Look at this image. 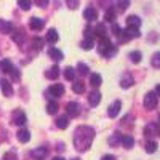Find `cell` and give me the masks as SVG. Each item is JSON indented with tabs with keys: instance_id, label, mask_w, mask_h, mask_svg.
<instances>
[{
	"instance_id": "1",
	"label": "cell",
	"mask_w": 160,
	"mask_h": 160,
	"mask_svg": "<svg viewBox=\"0 0 160 160\" xmlns=\"http://www.w3.org/2000/svg\"><path fill=\"white\" fill-rule=\"evenodd\" d=\"M95 139V130L91 127H87V125H82L78 127L74 133V146L78 152H85L90 149V146Z\"/></svg>"
},
{
	"instance_id": "2",
	"label": "cell",
	"mask_w": 160,
	"mask_h": 160,
	"mask_svg": "<svg viewBox=\"0 0 160 160\" xmlns=\"http://www.w3.org/2000/svg\"><path fill=\"white\" fill-rule=\"evenodd\" d=\"M98 51H99V55H102L106 58H111V56H114L115 53H117V48L112 45V42H111L108 37H104V38H99Z\"/></svg>"
},
{
	"instance_id": "3",
	"label": "cell",
	"mask_w": 160,
	"mask_h": 160,
	"mask_svg": "<svg viewBox=\"0 0 160 160\" xmlns=\"http://www.w3.org/2000/svg\"><path fill=\"white\" fill-rule=\"evenodd\" d=\"M157 102H158V98L154 91H149L148 95L144 96V108L148 109V111H152L157 108Z\"/></svg>"
},
{
	"instance_id": "4",
	"label": "cell",
	"mask_w": 160,
	"mask_h": 160,
	"mask_svg": "<svg viewBox=\"0 0 160 160\" xmlns=\"http://www.w3.org/2000/svg\"><path fill=\"white\" fill-rule=\"evenodd\" d=\"M66 114H68V117H78V114H80V106H78V102L71 101V102L66 104Z\"/></svg>"
},
{
	"instance_id": "5",
	"label": "cell",
	"mask_w": 160,
	"mask_h": 160,
	"mask_svg": "<svg viewBox=\"0 0 160 160\" xmlns=\"http://www.w3.org/2000/svg\"><path fill=\"white\" fill-rule=\"evenodd\" d=\"M47 93H48L50 96H53V98H59V96L64 95V85H61V83H53V85L48 88Z\"/></svg>"
},
{
	"instance_id": "6",
	"label": "cell",
	"mask_w": 160,
	"mask_h": 160,
	"mask_svg": "<svg viewBox=\"0 0 160 160\" xmlns=\"http://www.w3.org/2000/svg\"><path fill=\"white\" fill-rule=\"evenodd\" d=\"M11 123L13 125H24L26 123V114L21 109H16L11 115Z\"/></svg>"
},
{
	"instance_id": "7",
	"label": "cell",
	"mask_w": 160,
	"mask_h": 160,
	"mask_svg": "<svg viewBox=\"0 0 160 160\" xmlns=\"http://www.w3.org/2000/svg\"><path fill=\"white\" fill-rule=\"evenodd\" d=\"M120 109H122V102H120V101L117 99V101H114V102L109 106V109H108V115L114 118V117H117V115H118Z\"/></svg>"
},
{
	"instance_id": "8",
	"label": "cell",
	"mask_w": 160,
	"mask_h": 160,
	"mask_svg": "<svg viewBox=\"0 0 160 160\" xmlns=\"http://www.w3.org/2000/svg\"><path fill=\"white\" fill-rule=\"evenodd\" d=\"M83 18L87 21H96L98 19V11L93 8V7H88L85 11H83Z\"/></svg>"
},
{
	"instance_id": "9",
	"label": "cell",
	"mask_w": 160,
	"mask_h": 160,
	"mask_svg": "<svg viewBox=\"0 0 160 160\" xmlns=\"http://www.w3.org/2000/svg\"><path fill=\"white\" fill-rule=\"evenodd\" d=\"M99 101H101V93L99 91H91L88 95V102H90V106H93V108H96V106L99 104Z\"/></svg>"
},
{
	"instance_id": "10",
	"label": "cell",
	"mask_w": 160,
	"mask_h": 160,
	"mask_svg": "<svg viewBox=\"0 0 160 160\" xmlns=\"http://www.w3.org/2000/svg\"><path fill=\"white\" fill-rule=\"evenodd\" d=\"M29 26H31V29L34 31H40V29H43V26H45V21L43 19H40V18H31L29 21Z\"/></svg>"
},
{
	"instance_id": "11",
	"label": "cell",
	"mask_w": 160,
	"mask_h": 160,
	"mask_svg": "<svg viewBox=\"0 0 160 160\" xmlns=\"http://www.w3.org/2000/svg\"><path fill=\"white\" fill-rule=\"evenodd\" d=\"M133 83H135V78H133L130 74H123L122 78H120V87L122 88H130Z\"/></svg>"
},
{
	"instance_id": "12",
	"label": "cell",
	"mask_w": 160,
	"mask_h": 160,
	"mask_svg": "<svg viewBox=\"0 0 160 160\" xmlns=\"http://www.w3.org/2000/svg\"><path fill=\"white\" fill-rule=\"evenodd\" d=\"M16 138H18L19 142H28V141L31 139V133H29V130L21 128V130L16 133Z\"/></svg>"
},
{
	"instance_id": "13",
	"label": "cell",
	"mask_w": 160,
	"mask_h": 160,
	"mask_svg": "<svg viewBox=\"0 0 160 160\" xmlns=\"http://www.w3.org/2000/svg\"><path fill=\"white\" fill-rule=\"evenodd\" d=\"M0 87H2L3 95H5L7 98H10V96L13 95V87H11V83L8 82V80H0Z\"/></svg>"
},
{
	"instance_id": "14",
	"label": "cell",
	"mask_w": 160,
	"mask_h": 160,
	"mask_svg": "<svg viewBox=\"0 0 160 160\" xmlns=\"http://www.w3.org/2000/svg\"><path fill=\"white\" fill-rule=\"evenodd\" d=\"M13 32V24L10 21L0 19V34H10Z\"/></svg>"
},
{
	"instance_id": "15",
	"label": "cell",
	"mask_w": 160,
	"mask_h": 160,
	"mask_svg": "<svg viewBox=\"0 0 160 160\" xmlns=\"http://www.w3.org/2000/svg\"><path fill=\"white\" fill-rule=\"evenodd\" d=\"M58 75H59V68H58V66H53V68H50V69L45 72V77L50 78V80L58 78Z\"/></svg>"
},
{
	"instance_id": "16",
	"label": "cell",
	"mask_w": 160,
	"mask_h": 160,
	"mask_svg": "<svg viewBox=\"0 0 160 160\" xmlns=\"http://www.w3.org/2000/svg\"><path fill=\"white\" fill-rule=\"evenodd\" d=\"M48 56L53 58L55 61H61V59L64 58V56H62V51H59L58 48H53V47L48 50Z\"/></svg>"
},
{
	"instance_id": "17",
	"label": "cell",
	"mask_w": 160,
	"mask_h": 160,
	"mask_svg": "<svg viewBox=\"0 0 160 160\" xmlns=\"http://www.w3.org/2000/svg\"><path fill=\"white\" fill-rule=\"evenodd\" d=\"M127 24H128V28H136V29H139V26H141V19L138 18V16H128L127 18Z\"/></svg>"
},
{
	"instance_id": "18",
	"label": "cell",
	"mask_w": 160,
	"mask_h": 160,
	"mask_svg": "<svg viewBox=\"0 0 160 160\" xmlns=\"http://www.w3.org/2000/svg\"><path fill=\"white\" fill-rule=\"evenodd\" d=\"M56 127L61 128V130L68 128V127H69V117H68V115H61V117H58V120H56Z\"/></svg>"
},
{
	"instance_id": "19",
	"label": "cell",
	"mask_w": 160,
	"mask_h": 160,
	"mask_svg": "<svg viewBox=\"0 0 160 160\" xmlns=\"http://www.w3.org/2000/svg\"><path fill=\"white\" fill-rule=\"evenodd\" d=\"M120 142L123 144V148L131 149V148H133V144H135V139H133V136H130V135H123L122 139H120Z\"/></svg>"
},
{
	"instance_id": "20",
	"label": "cell",
	"mask_w": 160,
	"mask_h": 160,
	"mask_svg": "<svg viewBox=\"0 0 160 160\" xmlns=\"http://www.w3.org/2000/svg\"><path fill=\"white\" fill-rule=\"evenodd\" d=\"M93 31H95V37L98 35L99 38H104V37H106V32H108V31H106V26H104V22H99V24H98V26H96V28L93 29Z\"/></svg>"
},
{
	"instance_id": "21",
	"label": "cell",
	"mask_w": 160,
	"mask_h": 160,
	"mask_svg": "<svg viewBox=\"0 0 160 160\" xmlns=\"http://www.w3.org/2000/svg\"><path fill=\"white\" fill-rule=\"evenodd\" d=\"M47 42H50V43H56L58 42V38H59V35H58V32L55 31V29H50L48 32H47Z\"/></svg>"
},
{
	"instance_id": "22",
	"label": "cell",
	"mask_w": 160,
	"mask_h": 160,
	"mask_svg": "<svg viewBox=\"0 0 160 160\" xmlns=\"http://www.w3.org/2000/svg\"><path fill=\"white\" fill-rule=\"evenodd\" d=\"M11 69H13V64H11V61L10 59H2L0 61V71L2 72H11Z\"/></svg>"
},
{
	"instance_id": "23",
	"label": "cell",
	"mask_w": 160,
	"mask_h": 160,
	"mask_svg": "<svg viewBox=\"0 0 160 160\" xmlns=\"http://www.w3.org/2000/svg\"><path fill=\"white\" fill-rule=\"evenodd\" d=\"M155 133H157V125H155V123H149L148 127H146V128H144V135H146V136H148V138H151V136H154V135H155Z\"/></svg>"
},
{
	"instance_id": "24",
	"label": "cell",
	"mask_w": 160,
	"mask_h": 160,
	"mask_svg": "<svg viewBox=\"0 0 160 160\" xmlns=\"http://www.w3.org/2000/svg\"><path fill=\"white\" fill-rule=\"evenodd\" d=\"M13 42L15 43H18V45H22L24 43V32L22 31H16L15 34H13Z\"/></svg>"
},
{
	"instance_id": "25",
	"label": "cell",
	"mask_w": 160,
	"mask_h": 160,
	"mask_svg": "<svg viewBox=\"0 0 160 160\" xmlns=\"http://www.w3.org/2000/svg\"><path fill=\"white\" fill-rule=\"evenodd\" d=\"M90 83H91L93 87H99V85L102 83L101 75H99V74H91V75H90Z\"/></svg>"
},
{
	"instance_id": "26",
	"label": "cell",
	"mask_w": 160,
	"mask_h": 160,
	"mask_svg": "<svg viewBox=\"0 0 160 160\" xmlns=\"http://www.w3.org/2000/svg\"><path fill=\"white\" fill-rule=\"evenodd\" d=\"M58 109H59V106H58V102L56 101H50L48 104H47V112L48 114H56L58 112Z\"/></svg>"
},
{
	"instance_id": "27",
	"label": "cell",
	"mask_w": 160,
	"mask_h": 160,
	"mask_svg": "<svg viewBox=\"0 0 160 160\" xmlns=\"http://www.w3.org/2000/svg\"><path fill=\"white\" fill-rule=\"evenodd\" d=\"M64 77H66V80H72L75 78V71H74V68H71V66H68V68L64 69Z\"/></svg>"
},
{
	"instance_id": "28",
	"label": "cell",
	"mask_w": 160,
	"mask_h": 160,
	"mask_svg": "<svg viewBox=\"0 0 160 160\" xmlns=\"http://www.w3.org/2000/svg\"><path fill=\"white\" fill-rule=\"evenodd\" d=\"M157 148H158V144L155 141H148L146 142V152L148 154H154L157 151Z\"/></svg>"
},
{
	"instance_id": "29",
	"label": "cell",
	"mask_w": 160,
	"mask_h": 160,
	"mask_svg": "<svg viewBox=\"0 0 160 160\" xmlns=\"http://www.w3.org/2000/svg\"><path fill=\"white\" fill-rule=\"evenodd\" d=\"M128 58L133 61V62H135V64H138L139 61H141V58H142V55H141V53L139 51H131L130 53V55H128Z\"/></svg>"
},
{
	"instance_id": "30",
	"label": "cell",
	"mask_w": 160,
	"mask_h": 160,
	"mask_svg": "<svg viewBox=\"0 0 160 160\" xmlns=\"http://www.w3.org/2000/svg\"><path fill=\"white\" fill-rule=\"evenodd\" d=\"M72 90H74V93H77V95L83 93V91H85V85H83V82H75V83L72 85Z\"/></svg>"
},
{
	"instance_id": "31",
	"label": "cell",
	"mask_w": 160,
	"mask_h": 160,
	"mask_svg": "<svg viewBox=\"0 0 160 160\" xmlns=\"http://www.w3.org/2000/svg\"><path fill=\"white\" fill-rule=\"evenodd\" d=\"M104 19L108 21V22H114V19H115V11H114V8H109L108 11H106Z\"/></svg>"
},
{
	"instance_id": "32",
	"label": "cell",
	"mask_w": 160,
	"mask_h": 160,
	"mask_svg": "<svg viewBox=\"0 0 160 160\" xmlns=\"http://www.w3.org/2000/svg\"><path fill=\"white\" fill-rule=\"evenodd\" d=\"M77 71H78V74H80V75H87L90 69H88V66H87V64L78 62V64H77Z\"/></svg>"
},
{
	"instance_id": "33",
	"label": "cell",
	"mask_w": 160,
	"mask_h": 160,
	"mask_svg": "<svg viewBox=\"0 0 160 160\" xmlns=\"http://www.w3.org/2000/svg\"><path fill=\"white\" fill-rule=\"evenodd\" d=\"M151 62H152V66H154V68H157V69H160V51H157V53H154V56H152V59H151Z\"/></svg>"
},
{
	"instance_id": "34",
	"label": "cell",
	"mask_w": 160,
	"mask_h": 160,
	"mask_svg": "<svg viewBox=\"0 0 160 160\" xmlns=\"http://www.w3.org/2000/svg\"><path fill=\"white\" fill-rule=\"evenodd\" d=\"M80 47H82L83 50H91L93 47H95V43H93V40H82V42H80Z\"/></svg>"
},
{
	"instance_id": "35",
	"label": "cell",
	"mask_w": 160,
	"mask_h": 160,
	"mask_svg": "<svg viewBox=\"0 0 160 160\" xmlns=\"http://www.w3.org/2000/svg\"><path fill=\"white\" fill-rule=\"evenodd\" d=\"M32 43H34V48H35V50H42V47H43V40H42V38H38V37H35V38L32 40Z\"/></svg>"
},
{
	"instance_id": "36",
	"label": "cell",
	"mask_w": 160,
	"mask_h": 160,
	"mask_svg": "<svg viewBox=\"0 0 160 160\" xmlns=\"http://www.w3.org/2000/svg\"><path fill=\"white\" fill-rule=\"evenodd\" d=\"M85 38L87 40H93V38H95V31H93L91 28H85Z\"/></svg>"
},
{
	"instance_id": "37",
	"label": "cell",
	"mask_w": 160,
	"mask_h": 160,
	"mask_svg": "<svg viewBox=\"0 0 160 160\" xmlns=\"http://www.w3.org/2000/svg\"><path fill=\"white\" fill-rule=\"evenodd\" d=\"M45 154H47V149H45V148H38V149L34 151V155H35V157H40V158H42ZM40 158H38V160H40Z\"/></svg>"
},
{
	"instance_id": "38",
	"label": "cell",
	"mask_w": 160,
	"mask_h": 160,
	"mask_svg": "<svg viewBox=\"0 0 160 160\" xmlns=\"http://www.w3.org/2000/svg\"><path fill=\"white\" fill-rule=\"evenodd\" d=\"M18 5L21 7V10H29L31 8V2H29V0H28V2H26V0H19Z\"/></svg>"
},
{
	"instance_id": "39",
	"label": "cell",
	"mask_w": 160,
	"mask_h": 160,
	"mask_svg": "<svg viewBox=\"0 0 160 160\" xmlns=\"http://www.w3.org/2000/svg\"><path fill=\"white\" fill-rule=\"evenodd\" d=\"M112 34H114L115 37H118L120 34H122V29H120L118 24H112Z\"/></svg>"
},
{
	"instance_id": "40",
	"label": "cell",
	"mask_w": 160,
	"mask_h": 160,
	"mask_svg": "<svg viewBox=\"0 0 160 160\" xmlns=\"http://www.w3.org/2000/svg\"><path fill=\"white\" fill-rule=\"evenodd\" d=\"M2 160H16V154H13V152H7L5 155H3V158Z\"/></svg>"
},
{
	"instance_id": "41",
	"label": "cell",
	"mask_w": 160,
	"mask_h": 160,
	"mask_svg": "<svg viewBox=\"0 0 160 160\" xmlns=\"http://www.w3.org/2000/svg\"><path fill=\"white\" fill-rule=\"evenodd\" d=\"M11 77L15 78V80H19V77H21V75H19V71L13 68V69H11Z\"/></svg>"
},
{
	"instance_id": "42",
	"label": "cell",
	"mask_w": 160,
	"mask_h": 160,
	"mask_svg": "<svg viewBox=\"0 0 160 160\" xmlns=\"http://www.w3.org/2000/svg\"><path fill=\"white\" fill-rule=\"evenodd\" d=\"M128 5H130V2H118V10L123 11V10H127Z\"/></svg>"
},
{
	"instance_id": "43",
	"label": "cell",
	"mask_w": 160,
	"mask_h": 160,
	"mask_svg": "<svg viewBox=\"0 0 160 160\" xmlns=\"http://www.w3.org/2000/svg\"><path fill=\"white\" fill-rule=\"evenodd\" d=\"M68 5H69V8L75 10V8L78 7V2H75V0H69V2H68Z\"/></svg>"
},
{
	"instance_id": "44",
	"label": "cell",
	"mask_w": 160,
	"mask_h": 160,
	"mask_svg": "<svg viewBox=\"0 0 160 160\" xmlns=\"http://www.w3.org/2000/svg\"><path fill=\"white\" fill-rule=\"evenodd\" d=\"M154 93L157 95V98H160V83H158V85L155 87V91H154Z\"/></svg>"
},
{
	"instance_id": "45",
	"label": "cell",
	"mask_w": 160,
	"mask_h": 160,
	"mask_svg": "<svg viewBox=\"0 0 160 160\" xmlns=\"http://www.w3.org/2000/svg\"><path fill=\"white\" fill-rule=\"evenodd\" d=\"M101 160H115V157L114 155H104Z\"/></svg>"
},
{
	"instance_id": "46",
	"label": "cell",
	"mask_w": 160,
	"mask_h": 160,
	"mask_svg": "<svg viewBox=\"0 0 160 160\" xmlns=\"http://www.w3.org/2000/svg\"><path fill=\"white\" fill-rule=\"evenodd\" d=\"M38 5H42V7H47L48 5V2H45V0H43V2H37Z\"/></svg>"
},
{
	"instance_id": "47",
	"label": "cell",
	"mask_w": 160,
	"mask_h": 160,
	"mask_svg": "<svg viewBox=\"0 0 160 160\" xmlns=\"http://www.w3.org/2000/svg\"><path fill=\"white\" fill-rule=\"evenodd\" d=\"M53 160H66V158H62V157H53Z\"/></svg>"
},
{
	"instance_id": "48",
	"label": "cell",
	"mask_w": 160,
	"mask_h": 160,
	"mask_svg": "<svg viewBox=\"0 0 160 160\" xmlns=\"http://www.w3.org/2000/svg\"><path fill=\"white\" fill-rule=\"evenodd\" d=\"M157 133H158V135H160V123H158V127H157Z\"/></svg>"
},
{
	"instance_id": "49",
	"label": "cell",
	"mask_w": 160,
	"mask_h": 160,
	"mask_svg": "<svg viewBox=\"0 0 160 160\" xmlns=\"http://www.w3.org/2000/svg\"><path fill=\"white\" fill-rule=\"evenodd\" d=\"M72 160H80V158H72Z\"/></svg>"
}]
</instances>
